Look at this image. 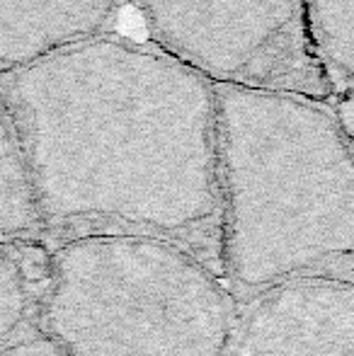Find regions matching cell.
<instances>
[{"label":"cell","instance_id":"ba28073f","mask_svg":"<svg viewBox=\"0 0 354 356\" xmlns=\"http://www.w3.org/2000/svg\"><path fill=\"white\" fill-rule=\"evenodd\" d=\"M37 184L15 124L0 112V233L3 243L44 228Z\"/></svg>","mask_w":354,"mask_h":356},{"label":"cell","instance_id":"30bf717a","mask_svg":"<svg viewBox=\"0 0 354 356\" xmlns=\"http://www.w3.org/2000/svg\"><path fill=\"white\" fill-rule=\"evenodd\" d=\"M0 356H68V354L51 337L39 332V334H29V337H19L15 342H8Z\"/></svg>","mask_w":354,"mask_h":356},{"label":"cell","instance_id":"52a82bcc","mask_svg":"<svg viewBox=\"0 0 354 356\" xmlns=\"http://www.w3.org/2000/svg\"><path fill=\"white\" fill-rule=\"evenodd\" d=\"M306 22L332 102L354 112V0H306Z\"/></svg>","mask_w":354,"mask_h":356},{"label":"cell","instance_id":"3957f363","mask_svg":"<svg viewBox=\"0 0 354 356\" xmlns=\"http://www.w3.org/2000/svg\"><path fill=\"white\" fill-rule=\"evenodd\" d=\"M42 332L68 356H231L238 323L207 264L170 238L119 230L54 254Z\"/></svg>","mask_w":354,"mask_h":356},{"label":"cell","instance_id":"7a4b0ae2","mask_svg":"<svg viewBox=\"0 0 354 356\" xmlns=\"http://www.w3.org/2000/svg\"><path fill=\"white\" fill-rule=\"evenodd\" d=\"M221 248L255 293L354 257V129L330 99L218 88Z\"/></svg>","mask_w":354,"mask_h":356},{"label":"cell","instance_id":"9c48e42d","mask_svg":"<svg viewBox=\"0 0 354 356\" xmlns=\"http://www.w3.org/2000/svg\"><path fill=\"white\" fill-rule=\"evenodd\" d=\"M27 300L29 296L22 264L15 257L13 245L3 243V254H0V337H3V344L10 342L13 332L22 323Z\"/></svg>","mask_w":354,"mask_h":356},{"label":"cell","instance_id":"8992f818","mask_svg":"<svg viewBox=\"0 0 354 356\" xmlns=\"http://www.w3.org/2000/svg\"><path fill=\"white\" fill-rule=\"evenodd\" d=\"M127 0H0V71L117 32Z\"/></svg>","mask_w":354,"mask_h":356},{"label":"cell","instance_id":"277c9868","mask_svg":"<svg viewBox=\"0 0 354 356\" xmlns=\"http://www.w3.org/2000/svg\"><path fill=\"white\" fill-rule=\"evenodd\" d=\"M146 39L216 88L332 95L313 56L306 0H127Z\"/></svg>","mask_w":354,"mask_h":356},{"label":"cell","instance_id":"6da1fadb","mask_svg":"<svg viewBox=\"0 0 354 356\" xmlns=\"http://www.w3.org/2000/svg\"><path fill=\"white\" fill-rule=\"evenodd\" d=\"M47 225L172 238L221 218L218 88L148 39L104 34L0 71Z\"/></svg>","mask_w":354,"mask_h":356},{"label":"cell","instance_id":"5b68a950","mask_svg":"<svg viewBox=\"0 0 354 356\" xmlns=\"http://www.w3.org/2000/svg\"><path fill=\"white\" fill-rule=\"evenodd\" d=\"M231 356H354V279L303 277L260 293Z\"/></svg>","mask_w":354,"mask_h":356}]
</instances>
